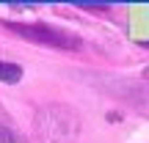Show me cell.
Listing matches in <instances>:
<instances>
[{
  "label": "cell",
  "instance_id": "1",
  "mask_svg": "<svg viewBox=\"0 0 149 143\" xmlns=\"http://www.w3.org/2000/svg\"><path fill=\"white\" fill-rule=\"evenodd\" d=\"M36 129L47 143H69L77 138L80 118L74 116L69 107H44L36 116Z\"/></svg>",
  "mask_w": 149,
  "mask_h": 143
},
{
  "label": "cell",
  "instance_id": "2",
  "mask_svg": "<svg viewBox=\"0 0 149 143\" xmlns=\"http://www.w3.org/2000/svg\"><path fill=\"white\" fill-rule=\"evenodd\" d=\"M11 33L28 39V41H39V44H50V47H64V50H77L80 39L69 36L64 30H55L50 25H25V22H3Z\"/></svg>",
  "mask_w": 149,
  "mask_h": 143
},
{
  "label": "cell",
  "instance_id": "3",
  "mask_svg": "<svg viewBox=\"0 0 149 143\" xmlns=\"http://www.w3.org/2000/svg\"><path fill=\"white\" fill-rule=\"evenodd\" d=\"M22 80V66L19 64H6V61H0V83L6 85H14Z\"/></svg>",
  "mask_w": 149,
  "mask_h": 143
},
{
  "label": "cell",
  "instance_id": "4",
  "mask_svg": "<svg viewBox=\"0 0 149 143\" xmlns=\"http://www.w3.org/2000/svg\"><path fill=\"white\" fill-rule=\"evenodd\" d=\"M0 143H25V135L11 129L8 124H0Z\"/></svg>",
  "mask_w": 149,
  "mask_h": 143
}]
</instances>
